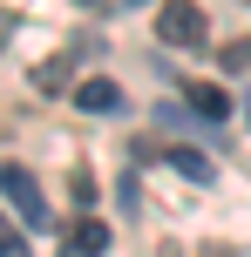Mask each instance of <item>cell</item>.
I'll return each mask as SVG.
<instances>
[{"label": "cell", "instance_id": "cell-1", "mask_svg": "<svg viewBox=\"0 0 251 257\" xmlns=\"http://www.w3.org/2000/svg\"><path fill=\"white\" fill-rule=\"evenodd\" d=\"M0 190H7V203L21 210L27 223H48V196H41V183L27 176L21 163H0Z\"/></svg>", "mask_w": 251, "mask_h": 257}, {"label": "cell", "instance_id": "cell-2", "mask_svg": "<svg viewBox=\"0 0 251 257\" xmlns=\"http://www.w3.org/2000/svg\"><path fill=\"white\" fill-rule=\"evenodd\" d=\"M156 41H170V48H197V41H204V7H190V0L163 7V14H156Z\"/></svg>", "mask_w": 251, "mask_h": 257}, {"label": "cell", "instance_id": "cell-3", "mask_svg": "<svg viewBox=\"0 0 251 257\" xmlns=\"http://www.w3.org/2000/svg\"><path fill=\"white\" fill-rule=\"evenodd\" d=\"M102 250H109V223H95V217H75V223H68L61 257H102Z\"/></svg>", "mask_w": 251, "mask_h": 257}, {"label": "cell", "instance_id": "cell-4", "mask_svg": "<svg viewBox=\"0 0 251 257\" xmlns=\"http://www.w3.org/2000/svg\"><path fill=\"white\" fill-rule=\"evenodd\" d=\"M75 102L89 108V115H116V108H122V88L95 75V81H81V88H75Z\"/></svg>", "mask_w": 251, "mask_h": 257}, {"label": "cell", "instance_id": "cell-5", "mask_svg": "<svg viewBox=\"0 0 251 257\" xmlns=\"http://www.w3.org/2000/svg\"><path fill=\"white\" fill-rule=\"evenodd\" d=\"M184 95H190V108H197L204 122H224V115H231V95H224V88H211V81H190Z\"/></svg>", "mask_w": 251, "mask_h": 257}, {"label": "cell", "instance_id": "cell-6", "mask_svg": "<svg viewBox=\"0 0 251 257\" xmlns=\"http://www.w3.org/2000/svg\"><path fill=\"white\" fill-rule=\"evenodd\" d=\"M156 156L177 169V176H190V183H211V163H204L197 149H177V142H170V149H156Z\"/></svg>", "mask_w": 251, "mask_h": 257}, {"label": "cell", "instance_id": "cell-7", "mask_svg": "<svg viewBox=\"0 0 251 257\" xmlns=\"http://www.w3.org/2000/svg\"><path fill=\"white\" fill-rule=\"evenodd\" d=\"M34 88H41V95L68 88V61H41V68H34Z\"/></svg>", "mask_w": 251, "mask_h": 257}, {"label": "cell", "instance_id": "cell-8", "mask_svg": "<svg viewBox=\"0 0 251 257\" xmlns=\"http://www.w3.org/2000/svg\"><path fill=\"white\" fill-rule=\"evenodd\" d=\"M0 257H34V250H27V237H21V230H14V223H7V217H0Z\"/></svg>", "mask_w": 251, "mask_h": 257}, {"label": "cell", "instance_id": "cell-9", "mask_svg": "<svg viewBox=\"0 0 251 257\" xmlns=\"http://www.w3.org/2000/svg\"><path fill=\"white\" fill-rule=\"evenodd\" d=\"M224 68H238V75L251 68V34H238V41H231V48H224Z\"/></svg>", "mask_w": 251, "mask_h": 257}, {"label": "cell", "instance_id": "cell-10", "mask_svg": "<svg viewBox=\"0 0 251 257\" xmlns=\"http://www.w3.org/2000/svg\"><path fill=\"white\" fill-rule=\"evenodd\" d=\"M197 257H238V250H231V244H204Z\"/></svg>", "mask_w": 251, "mask_h": 257}, {"label": "cell", "instance_id": "cell-11", "mask_svg": "<svg viewBox=\"0 0 251 257\" xmlns=\"http://www.w3.org/2000/svg\"><path fill=\"white\" fill-rule=\"evenodd\" d=\"M0 41H7V14H0Z\"/></svg>", "mask_w": 251, "mask_h": 257}, {"label": "cell", "instance_id": "cell-12", "mask_svg": "<svg viewBox=\"0 0 251 257\" xmlns=\"http://www.w3.org/2000/svg\"><path fill=\"white\" fill-rule=\"evenodd\" d=\"M156 257H177V250H170V244H163V250H156Z\"/></svg>", "mask_w": 251, "mask_h": 257}]
</instances>
